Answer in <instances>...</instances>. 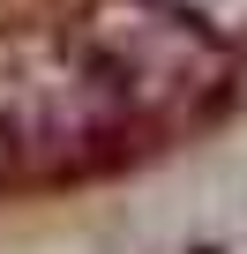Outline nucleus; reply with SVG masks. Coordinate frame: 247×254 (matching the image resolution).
Returning <instances> with one entry per match:
<instances>
[{
  "instance_id": "nucleus-3",
  "label": "nucleus",
  "mask_w": 247,
  "mask_h": 254,
  "mask_svg": "<svg viewBox=\"0 0 247 254\" xmlns=\"http://www.w3.org/2000/svg\"><path fill=\"white\" fill-rule=\"evenodd\" d=\"M172 8H180V15H195L202 30H217L225 45H232V38H247V0H172Z\"/></svg>"
},
{
  "instance_id": "nucleus-4",
  "label": "nucleus",
  "mask_w": 247,
  "mask_h": 254,
  "mask_svg": "<svg viewBox=\"0 0 247 254\" xmlns=\"http://www.w3.org/2000/svg\"><path fill=\"white\" fill-rule=\"evenodd\" d=\"M8 165H15V157H8V142H0V180H8Z\"/></svg>"
},
{
  "instance_id": "nucleus-2",
  "label": "nucleus",
  "mask_w": 247,
  "mask_h": 254,
  "mask_svg": "<svg viewBox=\"0 0 247 254\" xmlns=\"http://www.w3.org/2000/svg\"><path fill=\"white\" fill-rule=\"evenodd\" d=\"M75 38L90 45L135 127H180L210 112L232 82V45L180 15L172 0H97L75 23Z\"/></svg>"
},
{
  "instance_id": "nucleus-1",
  "label": "nucleus",
  "mask_w": 247,
  "mask_h": 254,
  "mask_svg": "<svg viewBox=\"0 0 247 254\" xmlns=\"http://www.w3.org/2000/svg\"><path fill=\"white\" fill-rule=\"evenodd\" d=\"M135 135L120 90L75 30L0 38V142L30 172H82Z\"/></svg>"
}]
</instances>
